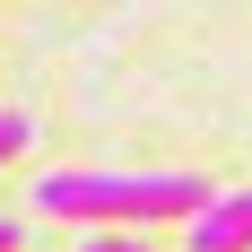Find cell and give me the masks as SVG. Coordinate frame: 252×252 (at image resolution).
<instances>
[{
	"mask_svg": "<svg viewBox=\"0 0 252 252\" xmlns=\"http://www.w3.org/2000/svg\"><path fill=\"white\" fill-rule=\"evenodd\" d=\"M183 252H252V191H226L209 200L191 226H183Z\"/></svg>",
	"mask_w": 252,
	"mask_h": 252,
	"instance_id": "7a4b0ae2",
	"label": "cell"
},
{
	"mask_svg": "<svg viewBox=\"0 0 252 252\" xmlns=\"http://www.w3.org/2000/svg\"><path fill=\"white\" fill-rule=\"evenodd\" d=\"M26 148H35V122H26V113H0V165L26 157Z\"/></svg>",
	"mask_w": 252,
	"mask_h": 252,
	"instance_id": "3957f363",
	"label": "cell"
},
{
	"mask_svg": "<svg viewBox=\"0 0 252 252\" xmlns=\"http://www.w3.org/2000/svg\"><path fill=\"white\" fill-rule=\"evenodd\" d=\"M78 252H157V244H139V235H78Z\"/></svg>",
	"mask_w": 252,
	"mask_h": 252,
	"instance_id": "277c9868",
	"label": "cell"
},
{
	"mask_svg": "<svg viewBox=\"0 0 252 252\" xmlns=\"http://www.w3.org/2000/svg\"><path fill=\"white\" fill-rule=\"evenodd\" d=\"M26 244V226H18V218H0V252H18Z\"/></svg>",
	"mask_w": 252,
	"mask_h": 252,
	"instance_id": "5b68a950",
	"label": "cell"
},
{
	"mask_svg": "<svg viewBox=\"0 0 252 252\" xmlns=\"http://www.w3.org/2000/svg\"><path fill=\"white\" fill-rule=\"evenodd\" d=\"M218 200L200 174H35V209L61 226H165V218H200Z\"/></svg>",
	"mask_w": 252,
	"mask_h": 252,
	"instance_id": "6da1fadb",
	"label": "cell"
}]
</instances>
